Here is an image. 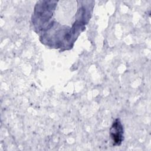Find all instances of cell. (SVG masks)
Listing matches in <instances>:
<instances>
[{
	"label": "cell",
	"mask_w": 151,
	"mask_h": 151,
	"mask_svg": "<svg viewBox=\"0 0 151 151\" xmlns=\"http://www.w3.org/2000/svg\"><path fill=\"white\" fill-rule=\"evenodd\" d=\"M110 137L113 145H120L123 140V128L119 119L114 120L110 130Z\"/></svg>",
	"instance_id": "1"
}]
</instances>
